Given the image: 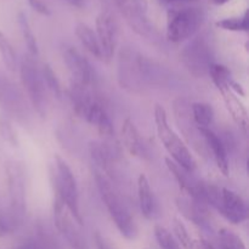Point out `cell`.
<instances>
[{
    "label": "cell",
    "mask_w": 249,
    "mask_h": 249,
    "mask_svg": "<svg viewBox=\"0 0 249 249\" xmlns=\"http://www.w3.org/2000/svg\"><path fill=\"white\" fill-rule=\"evenodd\" d=\"M95 181H96L102 202L106 206L117 230L126 240H134L138 235L135 221H134L128 207L125 206L122 197L117 192L116 187L112 184V180L107 178L102 172L95 169Z\"/></svg>",
    "instance_id": "6da1fadb"
},
{
    "label": "cell",
    "mask_w": 249,
    "mask_h": 249,
    "mask_svg": "<svg viewBox=\"0 0 249 249\" xmlns=\"http://www.w3.org/2000/svg\"><path fill=\"white\" fill-rule=\"evenodd\" d=\"M204 203L212 206L233 225L242 224L248 216L245 199L231 190L215 185H204Z\"/></svg>",
    "instance_id": "7a4b0ae2"
},
{
    "label": "cell",
    "mask_w": 249,
    "mask_h": 249,
    "mask_svg": "<svg viewBox=\"0 0 249 249\" xmlns=\"http://www.w3.org/2000/svg\"><path fill=\"white\" fill-rule=\"evenodd\" d=\"M155 123L158 138L162 141L163 146L168 151L173 160L181 168H184L186 172H194L196 169V160L187 146L184 143V141L170 128L169 123H168L167 112H165L164 107H162L160 105H156Z\"/></svg>",
    "instance_id": "3957f363"
},
{
    "label": "cell",
    "mask_w": 249,
    "mask_h": 249,
    "mask_svg": "<svg viewBox=\"0 0 249 249\" xmlns=\"http://www.w3.org/2000/svg\"><path fill=\"white\" fill-rule=\"evenodd\" d=\"M53 184L56 189V197L65 204L67 211L79 226L83 225V216L79 209V194L77 181L70 165L60 156H55L53 164Z\"/></svg>",
    "instance_id": "277c9868"
},
{
    "label": "cell",
    "mask_w": 249,
    "mask_h": 249,
    "mask_svg": "<svg viewBox=\"0 0 249 249\" xmlns=\"http://www.w3.org/2000/svg\"><path fill=\"white\" fill-rule=\"evenodd\" d=\"M19 77L24 88L29 102L40 117L46 116L48 111V99L44 84L41 70L36 65L33 56L24 55L19 65Z\"/></svg>",
    "instance_id": "5b68a950"
},
{
    "label": "cell",
    "mask_w": 249,
    "mask_h": 249,
    "mask_svg": "<svg viewBox=\"0 0 249 249\" xmlns=\"http://www.w3.org/2000/svg\"><path fill=\"white\" fill-rule=\"evenodd\" d=\"M204 22V12L199 7H181L168 12L167 38L172 43H181L198 32Z\"/></svg>",
    "instance_id": "8992f818"
},
{
    "label": "cell",
    "mask_w": 249,
    "mask_h": 249,
    "mask_svg": "<svg viewBox=\"0 0 249 249\" xmlns=\"http://www.w3.org/2000/svg\"><path fill=\"white\" fill-rule=\"evenodd\" d=\"M180 58L195 77L201 78L208 74L209 67L214 63V44L211 36L204 33L195 36L182 49Z\"/></svg>",
    "instance_id": "52a82bcc"
},
{
    "label": "cell",
    "mask_w": 249,
    "mask_h": 249,
    "mask_svg": "<svg viewBox=\"0 0 249 249\" xmlns=\"http://www.w3.org/2000/svg\"><path fill=\"white\" fill-rule=\"evenodd\" d=\"M143 57L138 51L125 48L118 56V82L130 92H142L147 85L143 75Z\"/></svg>",
    "instance_id": "ba28073f"
},
{
    "label": "cell",
    "mask_w": 249,
    "mask_h": 249,
    "mask_svg": "<svg viewBox=\"0 0 249 249\" xmlns=\"http://www.w3.org/2000/svg\"><path fill=\"white\" fill-rule=\"evenodd\" d=\"M114 2L126 23L136 34L151 43L157 44L160 40V33L151 23L146 10L139 4L138 0H114Z\"/></svg>",
    "instance_id": "9c48e42d"
},
{
    "label": "cell",
    "mask_w": 249,
    "mask_h": 249,
    "mask_svg": "<svg viewBox=\"0 0 249 249\" xmlns=\"http://www.w3.org/2000/svg\"><path fill=\"white\" fill-rule=\"evenodd\" d=\"M5 174H6L10 208L18 218L23 220L27 206L24 167L17 160H7L5 163Z\"/></svg>",
    "instance_id": "30bf717a"
},
{
    "label": "cell",
    "mask_w": 249,
    "mask_h": 249,
    "mask_svg": "<svg viewBox=\"0 0 249 249\" xmlns=\"http://www.w3.org/2000/svg\"><path fill=\"white\" fill-rule=\"evenodd\" d=\"M53 221L57 231L65 238L71 249H90L74 219L57 197L53 201Z\"/></svg>",
    "instance_id": "8fae6325"
},
{
    "label": "cell",
    "mask_w": 249,
    "mask_h": 249,
    "mask_svg": "<svg viewBox=\"0 0 249 249\" xmlns=\"http://www.w3.org/2000/svg\"><path fill=\"white\" fill-rule=\"evenodd\" d=\"M24 96L26 95L19 88L0 71V106L19 122L28 117V106Z\"/></svg>",
    "instance_id": "7c38bea8"
},
{
    "label": "cell",
    "mask_w": 249,
    "mask_h": 249,
    "mask_svg": "<svg viewBox=\"0 0 249 249\" xmlns=\"http://www.w3.org/2000/svg\"><path fill=\"white\" fill-rule=\"evenodd\" d=\"M63 60L73 78L72 83L91 89L94 88L96 84V75L94 68L85 56H83L77 49L68 46L63 51Z\"/></svg>",
    "instance_id": "4fadbf2b"
},
{
    "label": "cell",
    "mask_w": 249,
    "mask_h": 249,
    "mask_svg": "<svg viewBox=\"0 0 249 249\" xmlns=\"http://www.w3.org/2000/svg\"><path fill=\"white\" fill-rule=\"evenodd\" d=\"M96 36L106 62L113 58L118 43V26L109 12L102 11L96 17Z\"/></svg>",
    "instance_id": "5bb4252c"
},
{
    "label": "cell",
    "mask_w": 249,
    "mask_h": 249,
    "mask_svg": "<svg viewBox=\"0 0 249 249\" xmlns=\"http://www.w3.org/2000/svg\"><path fill=\"white\" fill-rule=\"evenodd\" d=\"M173 106H174L175 119H177V123L179 125L180 130L186 135L190 142L192 141L195 143L196 148L198 150V147L201 146V139L203 140V138H202L198 128H197L194 119H192L191 104L187 100L180 97V99L175 100Z\"/></svg>",
    "instance_id": "9a60e30c"
},
{
    "label": "cell",
    "mask_w": 249,
    "mask_h": 249,
    "mask_svg": "<svg viewBox=\"0 0 249 249\" xmlns=\"http://www.w3.org/2000/svg\"><path fill=\"white\" fill-rule=\"evenodd\" d=\"M198 130L201 133L202 138H203L204 143L213 155V158L215 160L216 165H218L219 170L225 177H228L229 172H230V165H229V155L225 143L209 128H198Z\"/></svg>",
    "instance_id": "2e32d148"
},
{
    "label": "cell",
    "mask_w": 249,
    "mask_h": 249,
    "mask_svg": "<svg viewBox=\"0 0 249 249\" xmlns=\"http://www.w3.org/2000/svg\"><path fill=\"white\" fill-rule=\"evenodd\" d=\"M177 207L180 213L187 219L192 221L196 225L206 229L209 226L208 220V212H207V206L203 203L195 201L194 198L189 196H180L177 198Z\"/></svg>",
    "instance_id": "e0dca14e"
},
{
    "label": "cell",
    "mask_w": 249,
    "mask_h": 249,
    "mask_svg": "<svg viewBox=\"0 0 249 249\" xmlns=\"http://www.w3.org/2000/svg\"><path fill=\"white\" fill-rule=\"evenodd\" d=\"M121 136L124 147L126 148V151L131 156L140 158L147 157V150H146L143 140L141 139L138 128H136L135 124H134V122L130 118H126L123 122Z\"/></svg>",
    "instance_id": "ac0fdd59"
},
{
    "label": "cell",
    "mask_w": 249,
    "mask_h": 249,
    "mask_svg": "<svg viewBox=\"0 0 249 249\" xmlns=\"http://www.w3.org/2000/svg\"><path fill=\"white\" fill-rule=\"evenodd\" d=\"M221 95H223L224 104H225L226 109L229 111L230 116L232 117V119L235 121V123L237 124L238 128L243 131V133H247L248 128V113L246 107L243 106L242 102L237 99L236 94H233L230 90V88H226V89L221 90Z\"/></svg>",
    "instance_id": "d6986e66"
},
{
    "label": "cell",
    "mask_w": 249,
    "mask_h": 249,
    "mask_svg": "<svg viewBox=\"0 0 249 249\" xmlns=\"http://www.w3.org/2000/svg\"><path fill=\"white\" fill-rule=\"evenodd\" d=\"M138 197L142 215L150 220L155 218L156 212H157V203H156L153 191L145 174H140L138 178Z\"/></svg>",
    "instance_id": "ffe728a7"
},
{
    "label": "cell",
    "mask_w": 249,
    "mask_h": 249,
    "mask_svg": "<svg viewBox=\"0 0 249 249\" xmlns=\"http://www.w3.org/2000/svg\"><path fill=\"white\" fill-rule=\"evenodd\" d=\"M75 36L78 40L80 41L83 48L88 51L91 56H94L97 60H104L102 57L101 46L97 40L96 33L85 23H78L75 26Z\"/></svg>",
    "instance_id": "44dd1931"
},
{
    "label": "cell",
    "mask_w": 249,
    "mask_h": 249,
    "mask_svg": "<svg viewBox=\"0 0 249 249\" xmlns=\"http://www.w3.org/2000/svg\"><path fill=\"white\" fill-rule=\"evenodd\" d=\"M191 116L197 128H209L214 121V109L206 102H194L191 104Z\"/></svg>",
    "instance_id": "7402d4cb"
},
{
    "label": "cell",
    "mask_w": 249,
    "mask_h": 249,
    "mask_svg": "<svg viewBox=\"0 0 249 249\" xmlns=\"http://www.w3.org/2000/svg\"><path fill=\"white\" fill-rule=\"evenodd\" d=\"M22 223V219L18 218L11 208H0V237H6L17 231Z\"/></svg>",
    "instance_id": "603a6c76"
},
{
    "label": "cell",
    "mask_w": 249,
    "mask_h": 249,
    "mask_svg": "<svg viewBox=\"0 0 249 249\" xmlns=\"http://www.w3.org/2000/svg\"><path fill=\"white\" fill-rule=\"evenodd\" d=\"M17 21H18L19 29H21L22 36H23V40L26 43L27 49H28L29 55L36 57L39 53V48H38V41H36V36H34L33 31L31 28V24H29L28 18H27L26 15L23 12H19L18 17H17Z\"/></svg>",
    "instance_id": "cb8c5ba5"
},
{
    "label": "cell",
    "mask_w": 249,
    "mask_h": 249,
    "mask_svg": "<svg viewBox=\"0 0 249 249\" xmlns=\"http://www.w3.org/2000/svg\"><path fill=\"white\" fill-rule=\"evenodd\" d=\"M0 57L2 63L10 72H16L17 70V57L14 50V46L10 43L7 36L0 31Z\"/></svg>",
    "instance_id": "d4e9b609"
},
{
    "label": "cell",
    "mask_w": 249,
    "mask_h": 249,
    "mask_svg": "<svg viewBox=\"0 0 249 249\" xmlns=\"http://www.w3.org/2000/svg\"><path fill=\"white\" fill-rule=\"evenodd\" d=\"M208 75L213 80L214 85H215L219 91L229 88L231 80V73L226 66L219 65V63L215 62L212 63L208 70Z\"/></svg>",
    "instance_id": "484cf974"
},
{
    "label": "cell",
    "mask_w": 249,
    "mask_h": 249,
    "mask_svg": "<svg viewBox=\"0 0 249 249\" xmlns=\"http://www.w3.org/2000/svg\"><path fill=\"white\" fill-rule=\"evenodd\" d=\"M216 27L230 32H248V12L246 11L242 16L238 17H228L216 22Z\"/></svg>",
    "instance_id": "4316f807"
},
{
    "label": "cell",
    "mask_w": 249,
    "mask_h": 249,
    "mask_svg": "<svg viewBox=\"0 0 249 249\" xmlns=\"http://www.w3.org/2000/svg\"><path fill=\"white\" fill-rule=\"evenodd\" d=\"M41 75H43L44 84L46 85V88L53 92V96L57 97V99H61L63 95L62 88H61L60 80H58L57 75L53 72V70L51 68L50 65L46 63V65H44L43 67H41Z\"/></svg>",
    "instance_id": "83f0119b"
},
{
    "label": "cell",
    "mask_w": 249,
    "mask_h": 249,
    "mask_svg": "<svg viewBox=\"0 0 249 249\" xmlns=\"http://www.w3.org/2000/svg\"><path fill=\"white\" fill-rule=\"evenodd\" d=\"M219 242L220 249H247L240 236L226 229L219 231Z\"/></svg>",
    "instance_id": "f1b7e54d"
},
{
    "label": "cell",
    "mask_w": 249,
    "mask_h": 249,
    "mask_svg": "<svg viewBox=\"0 0 249 249\" xmlns=\"http://www.w3.org/2000/svg\"><path fill=\"white\" fill-rule=\"evenodd\" d=\"M173 231H174L179 246H182L185 249H194L195 242L192 241L186 226L179 219H174V221H173Z\"/></svg>",
    "instance_id": "f546056e"
},
{
    "label": "cell",
    "mask_w": 249,
    "mask_h": 249,
    "mask_svg": "<svg viewBox=\"0 0 249 249\" xmlns=\"http://www.w3.org/2000/svg\"><path fill=\"white\" fill-rule=\"evenodd\" d=\"M0 138L14 147L18 146L17 133L7 117H0Z\"/></svg>",
    "instance_id": "4dcf8cb0"
},
{
    "label": "cell",
    "mask_w": 249,
    "mask_h": 249,
    "mask_svg": "<svg viewBox=\"0 0 249 249\" xmlns=\"http://www.w3.org/2000/svg\"><path fill=\"white\" fill-rule=\"evenodd\" d=\"M155 236L158 245L162 249H180L179 243L175 241L172 233L164 228V226L157 225L155 228Z\"/></svg>",
    "instance_id": "1f68e13d"
},
{
    "label": "cell",
    "mask_w": 249,
    "mask_h": 249,
    "mask_svg": "<svg viewBox=\"0 0 249 249\" xmlns=\"http://www.w3.org/2000/svg\"><path fill=\"white\" fill-rule=\"evenodd\" d=\"M28 4L32 9L43 16H50L51 10L44 0H28Z\"/></svg>",
    "instance_id": "d6a6232c"
},
{
    "label": "cell",
    "mask_w": 249,
    "mask_h": 249,
    "mask_svg": "<svg viewBox=\"0 0 249 249\" xmlns=\"http://www.w3.org/2000/svg\"><path fill=\"white\" fill-rule=\"evenodd\" d=\"M94 242L95 248L96 249H114L111 245H109L108 241H107L100 232H95Z\"/></svg>",
    "instance_id": "836d02e7"
},
{
    "label": "cell",
    "mask_w": 249,
    "mask_h": 249,
    "mask_svg": "<svg viewBox=\"0 0 249 249\" xmlns=\"http://www.w3.org/2000/svg\"><path fill=\"white\" fill-rule=\"evenodd\" d=\"M16 249H41V248H40V245L36 243V241H27V242H24L23 245L18 246Z\"/></svg>",
    "instance_id": "e575fe53"
},
{
    "label": "cell",
    "mask_w": 249,
    "mask_h": 249,
    "mask_svg": "<svg viewBox=\"0 0 249 249\" xmlns=\"http://www.w3.org/2000/svg\"><path fill=\"white\" fill-rule=\"evenodd\" d=\"M194 249H215V248H214V246L211 245L208 241L201 240V241H198L197 243H195Z\"/></svg>",
    "instance_id": "d590c367"
},
{
    "label": "cell",
    "mask_w": 249,
    "mask_h": 249,
    "mask_svg": "<svg viewBox=\"0 0 249 249\" xmlns=\"http://www.w3.org/2000/svg\"><path fill=\"white\" fill-rule=\"evenodd\" d=\"M66 1L74 7H83L84 5V0H66Z\"/></svg>",
    "instance_id": "8d00e7d4"
},
{
    "label": "cell",
    "mask_w": 249,
    "mask_h": 249,
    "mask_svg": "<svg viewBox=\"0 0 249 249\" xmlns=\"http://www.w3.org/2000/svg\"><path fill=\"white\" fill-rule=\"evenodd\" d=\"M163 1L168 2V4H177V2H186V1H192V0H163Z\"/></svg>",
    "instance_id": "74e56055"
},
{
    "label": "cell",
    "mask_w": 249,
    "mask_h": 249,
    "mask_svg": "<svg viewBox=\"0 0 249 249\" xmlns=\"http://www.w3.org/2000/svg\"><path fill=\"white\" fill-rule=\"evenodd\" d=\"M212 1L216 5H224V4H226L228 1H230V0H212Z\"/></svg>",
    "instance_id": "f35d334b"
},
{
    "label": "cell",
    "mask_w": 249,
    "mask_h": 249,
    "mask_svg": "<svg viewBox=\"0 0 249 249\" xmlns=\"http://www.w3.org/2000/svg\"><path fill=\"white\" fill-rule=\"evenodd\" d=\"M139 4L143 7L145 10H147V0H138Z\"/></svg>",
    "instance_id": "ab89813d"
}]
</instances>
